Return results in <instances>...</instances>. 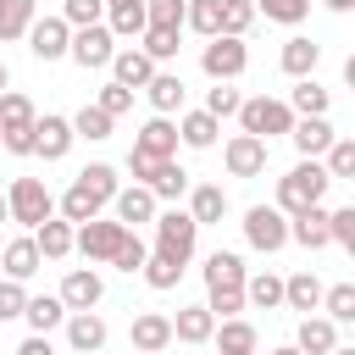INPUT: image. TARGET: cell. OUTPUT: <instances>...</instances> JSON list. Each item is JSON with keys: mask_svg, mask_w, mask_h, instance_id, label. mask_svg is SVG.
Returning <instances> with one entry per match:
<instances>
[{"mask_svg": "<svg viewBox=\"0 0 355 355\" xmlns=\"http://www.w3.org/2000/svg\"><path fill=\"white\" fill-rule=\"evenodd\" d=\"M327 172H322V161H300L294 172H283L277 178V211L283 216H300V211H311V205H322L327 200Z\"/></svg>", "mask_w": 355, "mask_h": 355, "instance_id": "1", "label": "cell"}, {"mask_svg": "<svg viewBox=\"0 0 355 355\" xmlns=\"http://www.w3.org/2000/svg\"><path fill=\"white\" fill-rule=\"evenodd\" d=\"M6 216H11V222H22V227L33 233L39 222H50V216H55V194H50L39 178H17V183H11V194H6Z\"/></svg>", "mask_w": 355, "mask_h": 355, "instance_id": "2", "label": "cell"}, {"mask_svg": "<svg viewBox=\"0 0 355 355\" xmlns=\"http://www.w3.org/2000/svg\"><path fill=\"white\" fill-rule=\"evenodd\" d=\"M194 244H200V227H194V216H189V211H155V255H166V261H178V266H189Z\"/></svg>", "mask_w": 355, "mask_h": 355, "instance_id": "3", "label": "cell"}, {"mask_svg": "<svg viewBox=\"0 0 355 355\" xmlns=\"http://www.w3.org/2000/svg\"><path fill=\"white\" fill-rule=\"evenodd\" d=\"M239 128L250 133V139H277V133H288L294 128V111L283 105V100H272V94H255V100H244L239 105Z\"/></svg>", "mask_w": 355, "mask_h": 355, "instance_id": "4", "label": "cell"}, {"mask_svg": "<svg viewBox=\"0 0 355 355\" xmlns=\"http://www.w3.org/2000/svg\"><path fill=\"white\" fill-rule=\"evenodd\" d=\"M0 144L11 155H33V100L28 94H0Z\"/></svg>", "mask_w": 355, "mask_h": 355, "instance_id": "5", "label": "cell"}, {"mask_svg": "<svg viewBox=\"0 0 355 355\" xmlns=\"http://www.w3.org/2000/svg\"><path fill=\"white\" fill-rule=\"evenodd\" d=\"M200 67H205V78H211V83H233V78L250 67V50H244V39H227V33H216V39H205V50H200Z\"/></svg>", "mask_w": 355, "mask_h": 355, "instance_id": "6", "label": "cell"}, {"mask_svg": "<svg viewBox=\"0 0 355 355\" xmlns=\"http://www.w3.org/2000/svg\"><path fill=\"white\" fill-rule=\"evenodd\" d=\"M244 239H250L261 255H277V250L288 244V216H283L277 205H250V211H244Z\"/></svg>", "mask_w": 355, "mask_h": 355, "instance_id": "7", "label": "cell"}, {"mask_svg": "<svg viewBox=\"0 0 355 355\" xmlns=\"http://www.w3.org/2000/svg\"><path fill=\"white\" fill-rule=\"evenodd\" d=\"M122 239H128V227H122V222H105V216H94V222H78V227H72V250H78L83 261H111Z\"/></svg>", "mask_w": 355, "mask_h": 355, "instance_id": "8", "label": "cell"}, {"mask_svg": "<svg viewBox=\"0 0 355 355\" xmlns=\"http://www.w3.org/2000/svg\"><path fill=\"white\" fill-rule=\"evenodd\" d=\"M67 55H72L83 72H94V67H111V55H116V44H111V28H105V22H94V28H72V44H67Z\"/></svg>", "mask_w": 355, "mask_h": 355, "instance_id": "9", "label": "cell"}, {"mask_svg": "<svg viewBox=\"0 0 355 355\" xmlns=\"http://www.w3.org/2000/svg\"><path fill=\"white\" fill-rule=\"evenodd\" d=\"M67 44H72V28H67L61 17H33V28H28V50H33V61H61Z\"/></svg>", "mask_w": 355, "mask_h": 355, "instance_id": "10", "label": "cell"}, {"mask_svg": "<svg viewBox=\"0 0 355 355\" xmlns=\"http://www.w3.org/2000/svg\"><path fill=\"white\" fill-rule=\"evenodd\" d=\"M100 294H105V283H100V272H89V266H72L67 277H61V305H67V316L72 311H94L100 305Z\"/></svg>", "mask_w": 355, "mask_h": 355, "instance_id": "11", "label": "cell"}, {"mask_svg": "<svg viewBox=\"0 0 355 355\" xmlns=\"http://www.w3.org/2000/svg\"><path fill=\"white\" fill-rule=\"evenodd\" d=\"M133 150H139V155H150V161H178V122L150 116V122L133 133Z\"/></svg>", "mask_w": 355, "mask_h": 355, "instance_id": "12", "label": "cell"}, {"mask_svg": "<svg viewBox=\"0 0 355 355\" xmlns=\"http://www.w3.org/2000/svg\"><path fill=\"white\" fill-rule=\"evenodd\" d=\"M222 161H227L233 178H261V172H266V144L250 139V133H233L227 150H222Z\"/></svg>", "mask_w": 355, "mask_h": 355, "instance_id": "13", "label": "cell"}, {"mask_svg": "<svg viewBox=\"0 0 355 355\" xmlns=\"http://www.w3.org/2000/svg\"><path fill=\"white\" fill-rule=\"evenodd\" d=\"M67 150H72V122L67 116H33V155L61 161Z\"/></svg>", "mask_w": 355, "mask_h": 355, "instance_id": "14", "label": "cell"}, {"mask_svg": "<svg viewBox=\"0 0 355 355\" xmlns=\"http://www.w3.org/2000/svg\"><path fill=\"white\" fill-rule=\"evenodd\" d=\"M288 139H294V150H300L305 161H316V155H327V144H333L338 133H333V122H327V116H294Z\"/></svg>", "mask_w": 355, "mask_h": 355, "instance_id": "15", "label": "cell"}, {"mask_svg": "<svg viewBox=\"0 0 355 355\" xmlns=\"http://www.w3.org/2000/svg\"><path fill=\"white\" fill-rule=\"evenodd\" d=\"M128 338H133V349H139V355H161V349L172 344V316H161V311H144V316H133Z\"/></svg>", "mask_w": 355, "mask_h": 355, "instance_id": "16", "label": "cell"}, {"mask_svg": "<svg viewBox=\"0 0 355 355\" xmlns=\"http://www.w3.org/2000/svg\"><path fill=\"white\" fill-rule=\"evenodd\" d=\"M0 266H6V277L11 283H28L44 261H39V250H33V233H22V239H11V244H0Z\"/></svg>", "mask_w": 355, "mask_h": 355, "instance_id": "17", "label": "cell"}, {"mask_svg": "<svg viewBox=\"0 0 355 355\" xmlns=\"http://www.w3.org/2000/svg\"><path fill=\"white\" fill-rule=\"evenodd\" d=\"M111 72H116L111 83H122V89H144V83L155 78V61H150L144 50H133V44H128V50H116V55H111Z\"/></svg>", "mask_w": 355, "mask_h": 355, "instance_id": "18", "label": "cell"}, {"mask_svg": "<svg viewBox=\"0 0 355 355\" xmlns=\"http://www.w3.org/2000/svg\"><path fill=\"white\" fill-rule=\"evenodd\" d=\"M111 205H116V222H122L128 233H133L139 222H155V194H150V189H139V183H133V189H116V200H111Z\"/></svg>", "mask_w": 355, "mask_h": 355, "instance_id": "19", "label": "cell"}, {"mask_svg": "<svg viewBox=\"0 0 355 355\" xmlns=\"http://www.w3.org/2000/svg\"><path fill=\"white\" fill-rule=\"evenodd\" d=\"M211 333H216V316H211L205 305H183V311L172 316V338H178V344H211Z\"/></svg>", "mask_w": 355, "mask_h": 355, "instance_id": "20", "label": "cell"}, {"mask_svg": "<svg viewBox=\"0 0 355 355\" xmlns=\"http://www.w3.org/2000/svg\"><path fill=\"white\" fill-rule=\"evenodd\" d=\"M67 344H72L78 355L105 349V322H100L94 311H72V316H67Z\"/></svg>", "mask_w": 355, "mask_h": 355, "instance_id": "21", "label": "cell"}, {"mask_svg": "<svg viewBox=\"0 0 355 355\" xmlns=\"http://www.w3.org/2000/svg\"><path fill=\"white\" fill-rule=\"evenodd\" d=\"M338 344V322L327 316H300V333H294V349L300 355H327Z\"/></svg>", "mask_w": 355, "mask_h": 355, "instance_id": "22", "label": "cell"}, {"mask_svg": "<svg viewBox=\"0 0 355 355\" xmlns=\"http://www.w3.org/2000/svg\"><path fill=\"white\" fill-rule=\"evenodd\" d=\"M277 61H283V72H288V78H311V72H316V61H322V44H316V39H305V33H294V39H283V55H277Z\"/></svg>", "mask_w": 355, "mask_h": 355, "instance_id": "23", "label": "cell"}, {"mask_svg": "<svg viewBox=\"0 0 355 355\" xmlns=\"http://www.w3.org/2000/svg\"><path fill=\"white\" fill-rule=\"evenodd\" d=\"M288 239H294V244H305V250H327V244H333V239H327V211H322V205H311V211L288 216Z\"/></svg>", "mask_w": 355, "mask_h": 355, "instance_id": "24", "label": "cell"}, {"mask_svg": "<svg viewBox=\"0 0 355 355\" xmlns=\"http://www.w3.org/2000/svg\"><path fill=\"white\" fill-rule=\"evenodd\" d=\"M33 250H39V261H67L72 255V222H39L33 227Z\"/></svg>", "mask_w": 355, "mask_h": 355, "instance_id": "25", "label": "cell"}, {"mask_svg": "<svg viewBox=\"0 0 355 355\" xmlns=\"http://www.w3.org/2000/svg\"><path fill=\"white\" fill-rule=\"evenodd\" d=\"M283 305L288 311H322V277L316 272H294V277H283Z\"/></svg>", "mask_w": 355, "mask_h": 355, "instance_id": "26", "label": "cell"}, {"mask_svg": "<svg viewBox=\"0 0 355 355\" xmlns=\"http://www.w3.org/2000/svg\"><path fill=\"white\" fill-rule=\"evenodd\" d=\"M189 216H194V227H211V222H222V216H227V194H222L216 183H200V189H189Z\"/></svg>", "mask_w": 355, "mask_h": 355, "instance_id": "27", "label": "cell"}, {"mask_svg": "<svg viewBox=\"0 0 355 355\" xmlns=\"http://www.w3.org/2000/svg\"><path fill=\"white\" fill-rule=\"evenodd\" d=\"M244 261L233 255V250H216V255H205V288H244Z\"/></svg>", "mask_w": 355, "mask_h": 355, "instance_id": "28", "label": "cell"}, {"mask_svg": "<svg viewBox=\"0 0 355 355\" xmlns=\"http://www.w3.org/2000/svg\"><path fill=\"white\" fill-rule=\"evenodd\" d=\"M211 344H216L222 355H255V327H250L244 316H227V322H216Z\"/></svg>", "mask_w": 355, "mask_h": 355, "instance_id": "29", "label": "cell"}, {"mask_svg": "<svg viewBox=\"0 0 355 355\" xmlns=\"http://www.w3.org/2000/svg\"><path fill=\"white\" fill-rule=\"evenodd\" d=\"M144 94H150L155 116H172V111H183V78H178V72H155V78L144 83Z\"/></svg>", "mask_w": 355, "mask_h": 355, "instance_id": "30", "label": "cell"}, {"mask_svg": "<svg viewBox=\"0 0 355 355\" xmlns=\"http://www.w3.org/2000/svg\"><path fill=\"white\" fill-rule=\"evenodd\" d=\"M216 133H222V122H216L211 111H189V116L178 122V139H183L189 150H211V144H216Z\"/></svg>", "mask_w": 355, "mask_h": 355, "instance_id": "31", "label": "cell"}, {"mask_svg": "<svg viewBox=\"0 0 355 355\" xmlns=\"http://www.w3.org/2000/svg\"><path fill=\"white\" fill-rule=\"evenodd\" d=\"M183 28H194L200 39L222 33V0H183Z\"/></svg>", "mask_w": 355, "mask_h": 355, "instance_id": "32", "label": "cell"}, {"mask_svg": "<svg viewBox=\"0 0 355 355\" xmlns=\"http://www.w3.org/2000/svg\"><path fill=\"white\" fill-rule=\"evenodd\" d=\"M283 105H288L294 116H327V89H322L316 78H300V83H294V94H288Z\"/></svg>", "mask_w": 355, "mask_h": 355, "instance_id": "33", "label": "cell"}, {"mask_svg": "<svg viewBox=\"0 0 355 355\" xmlns=\"http://www.w3.org/2000/svg\"><path fill=\"white\" fill-rule=\"evenodd\" d=\"M72 183H83V189H89L100 205H111V200H116V189H122V183H116V166H105V161H89V166H83Z\"/></svg>", "mask_w": 355, "mask_h": 355, "instance_id": "34", "label": "cell"}, {"mask_svg": "<svg viewBox=\"0 0 355 355\" xmlns=\"http://www.w3.org/2000/svg\"><path fill=\"white\" fill-rule=\"evenodd\" d=\"M22 316H28V327H33V333H50V327H61V322H67V305H61L55 294H39V300L28 294Z\"/></svg>", "mask_w": 355, "mask_h": 355, "instance_id": "35", "label": "cell"}, {"mask_svg": "<svg viewBox=\"0 0 355 355\" xmlns=\"http://www.w3.org/2000/svg\"><path fill=\"white\" fill-rule=\"evenodd\" d=\"M244 300L261 305V311H277V305H283V277H277V272H255V277H244Z\"/></svg>", "mask_w": 355, "mask_h": 355, "instance_id": "36", "label": "cell"}, {"mask_svg": "<svg viewBox=\"0 0 355 355\" xmlns=\"http://www.w3.org/2000/svg\"><path fill=\"white\" fill-rule=\"evenodd\" d=\"M144 189H150L155 200H178V194H189V172H183L178 161H161V166H155V178H150Z\"/></svg>", "mask_w": 355, "mask_h": 355, "instance_id": "37", "label": "cell"}, {"mask_svg": "<svg viewBox=\"0 0 355 355\" xmlns=\"http://www.w3.org/2000/svg\"><path fill=\"white\" fill-rule=\"evenodd\" d=\"M94 216H100V200H94L83 183H72V189L61 194V222H72V227H78V222H94Z\"/></svg>", "mask_w": 355, "mask_h": 355, "instance_id": "38", "label": "cell"}, {"mask_svg": "<svg viewBox=\"0 0 355 355\" xmlns=\"http://www.w3.org/2000/svg\"><path fill=\"white\" fill-rule=\"evenodd\" d=\"M33 28V0H0V39H22Z\"/></svg>", "mask_w": 355, "mask_h": 355, "instance_id": "39", "label": "cell"}, {"mask_svg": "<svg viewBox=\"0 0 355 355\" xmlns=\"http://www.w3.org/2000/svg\"><path fill=\"white\" fill-rule=\"evenodd\" d=\"M266 22H283V28H294V22H305L311 17V0H250Z\"/></svg>", "mask_w": 355, "mask_h": 355, "instance_id": "40", "label": "cell"}, {"mask_svg": "<svg viewBox=\"0 0 355 355\" xmlns=\"http://www.w3.org/2000/svg\"><path fill=\"white\" fill-rule=\"evenodd\" d=\"M322 311H327V322H355V283L322 288Z\"/></svg>", "mask_w": 355, "mask_h": 355, "instance_id": "41", "label": "cell"}, {"mask_svg": "<svg viewBox=\"0 0 355 355\" xmlns=\"http://www.w3.org/2000/svg\"><path fill=\"white\" fill-rule=\"evenodd\" d=\"M72 122V139H111V116L100 111V105H83L78 116H67Z\"/></svg>", "mask_w": 355, "mask_h": 355, "instance_id": "42", "label": "cell"}, {"mask_svg": "<svg viewBox=\"0 0 355 355\" xmlns=\"http://www.w3.org/2000/svg\"><path fill=\"white\" fill-rule=\"evenodd\" d=\"M139 39H144L139 50H144L150 61H172V55H178V28H144Z\"/></svg>", "mask_w": 355, "mask_h": 355, "instance_id": "43", "label": "cell"}, {"mask_svg": "<svg viewBox=\"0 0 355 355\" xmlns=\"http://www.w3.org/2000/svg\"><path fill=\"white\" fill-rule=\"evenodd\" d=\"M322 172H327L333 183H338V178H355V139H333V144H327V166H322Z\"/></svg>", "mask_w": 355, "mask_h": 355, "instance_id": "44", "label": "cell"}, {"mask_svg": "<svg viewBox=\"0 0 355 355\" xmlns=\"http://www.w3.org/2000/svg\"><path fill=\"white\" fill-rule=\"evenodd\" d=\"M178 277H183L178 261H166V255H155V250L144 255V283H150V288H178Z\"/></svg>", "mask_w": 355, "mask_h": 355, "instance_id": "45", "label": "cell"}, {"mask_svg": "<svg viewBox=\"0 0 355 355\" xmlns=\"http://www.w3.org/2000/svg\"><path fill=\"white\" fill-rule=\"evenodd\" d=\"M144 255H150V250H144V239H139V233H128V239L116 244V255H111V266L133 277V272H144Z\"/></svg>", "mask_w": 355, "mask_h": 355, "instance_id": "46", "label": "cell"}, {"mask_svg": "<svg viewBox=\"0 0 355 355\" xmlns=\"http://www.w3.org/2000/svg\"><path fill=\"white\" fill-rule=\"evenodd\" d=\"M250 22H255V6L250 0H222V33L227 39H244Z\"/></svg>", "mask_w": 355, "mask_h": 355, "instance_id": "47", "label": "cell"}, {"mask_svg": "<svg viewBox=\"0 0 355 355\" xmlns=\"http://www.w3.org/2000/svg\"><path fill=\"white\" fill-rule=\"evenodd\" d=\"M144 28H183V0H144Z\"/></svg>", "mask_w": 355, "mask_h": 355, "instance_id": "48", "label": "cell"}, {"mask_svg": "<svg viewBox=\"0 0 355 355\" xmlns=\"http://www.w3.org/2000/svg\"><path fill=\"white\" fill-rule=\"evenodd\" d=\"M100 17H105V0H67L61 6V22L67 28H94Z\"/></svg>", "mask_w": 355, "mask_h": 355, "instance_id": "49", "label": "cell"}, {"mask_svg": "<svg viewBox=\"0 0 355 355\" xmlns=\"http://www.w3.org/2000/svg\"><path fill=\"white\" fill-rule=\"evenodd\" d=\"M327 239H333V244H344V250H355V205L327 211Z\"/></svg>", "mask_w": 355, "mask_h": 355, "instance_id": "50", "label": "cell"}, {"mask_svg": "<svg viewBox=\"0 0 355 355\" xmlns=\"http://www.w3.org/2000/svg\"><path fill=\"white\" fill-rule=\"evenodd\" d=\"M94 105H100V111H105V116L116 122V116H128V111H133V89H122V83H105Z\"/></svg>", "mask_w": 355, "mask_h": 355, "instance_id": "51", "label": "cell"}, {"mask_svg": "<svg viewBox=\"0 0 355 355\" xmlns=\"http://www.w3.org/2000/svg\"><path fill=\"white\" fill-rule=\"evenodd\" d=\"M239 105H244V94H239V89H227V83H216V89L205 94V111H211L216 122H222V116H239Z\"/></svg>", "mask_w": 355, "mask_h": 355, "instance_id": "52", "label": "cell"}, {"mask_svg": "<svg viewBox=\"0 0 355 355\" xmlns=\"http://www.w3.org/2000/svg\"><path fill=\"white\" fill-rule=\"evenodd\" d=\"M22 305H28V288H22V283H11V277H0V322L22 316Z\"/></svg>", "mask_w": 355, "mask_h": 355, "instance_id": "53", "label": "cell"}, {"mask_svg": "<svg viewBox=\"0 0 355 355\" xmlns=\"http://www.w3.org/2000/svg\"><path fill=\"white\" fill-rule=\"evenodd\" d=\"M17 355H55V349H50V338H44V333H33V338H22V344H17Z\"/></svg>", "mask_w": 355, "mask_h": 355, "instance_id": "54", "label": "cell"}, {"mask_svg": "<svg viewBox=\"0 0 355 355\" xmlns=\"http://www.w3.org/2000/svg\"><path fill=\"white\" fill-rule=\"evenodd\" d=\"M322 6H327V11H349L355 0H322Z\"/></svg>", "mask_w": 355, "mask_h": 355, "instance_id": "55", "label": "cell"}, {"mask_svg": "<svg viewBox=\"0 0 355 355\" xmlns=\"http://www.w3.org/2000/svg\"><path fill=\"white\" fill-rule=\"evenodd\" d=\"M327 355H355V349H349V344H333V349H327Z\"/></svg>", "mask_w": 355, "mask_h": 355, "instance_id": "56", "label": "cell"}, {"mask_svg": "<svg viewBox=\"0 0 355 355\" xmlns=\"http://www.w3.org/2000/svg\"><path fill=\"white\" fill-rule=\"evenodd\" d=\"M6 83H11V72H6V61H0V94H6Z\"/></svg>", "mask_w": 355, "mask_h": 355, "instance_id": "57", "label": "cell"}, {"mask_svg": "<svg viewBox=\"0 0 355 355\" xmlns=\"http://www.w3.org/2000/svg\"><path fill=\"white\" fill-rule=\"evenodd\" d=\"M272 355H300V349H294V344H283V349H272Z\"/></svg>", "mask_w": 355, "mask_h": 355, "instance_id": "58", "label": "cell"}, {"mask_svg": "<svg viewBox=\"0 0 355 355\" xmlns=\"http://www.w3.org/2000/svg\"><path fill=\"white\" fill-rule=\"evenodd\" d=\"M105 6H139V0H105Z\"/></svg>", "mask_w": 355, "mask_h": 355, "instance_id": "59", "label": "cell"}, {"mask_svg": "<svg viewBox=\"0 0 355 355\" xmlns=\"http://www.w3.org/2000/svg\"><path fill=\"white\" fill-rule=\"evenodd\" d=\"M0 222H11V216H6V194H0Z\"/></svg>", "mask_w": 355, "mask_h": 355, "instance_id": "60", "label": "cell"}]
</instances>
